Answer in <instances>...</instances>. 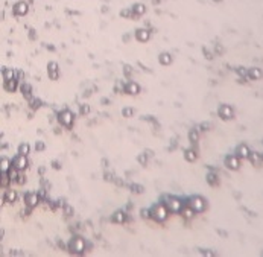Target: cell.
I'll return each instance as SVG.
<instances>
[{
	"mask_svg": "<svg viewBox=\"0 0 263 257\" xmlns=\"http://www.w3.org/2000/svg\"><path fill=\"white\" fill-rule=\"evenodd\" d=\"M167 215H169V208H167V205H164V204H157V205H154L152 210H151V216L155 221H158V222L164 221L167 218Z\"/></svg>",
	"mask_w": 263,
	"mask_h": 257,
	"instance_id": "6da1fadb",
	"label": "cell"
},
{
	"mask_svg": "<svg viewBox=\"0 0 263 257\" xmlns=\"http://www.w3.org/2000/svg\"><path fill=\"white\" fill-rule=\"evenodd\" d=\"M69 248H70L71 253H78V254H81V253H84V251H85L87 243H85V240H84L82 238H75V239H71Z\"/></svg>",
	"mask_w": 263,
	"mask_h": 257,
	"instance_id": "7a4b0ae2",
	"label": "cell"
},
{
	"mask_svg": "<svg viewBox=\"0 0 263 257\" xmlns=\"http://www.w3.org/2000/svg\"><path fill=\"white\" fill-rule=\"evenodd\" d=\"M189 205L192 207L196 213H201V212H204V210H205V201H204L201 196H192Z\"/></svg>",
	"mask_w": 263,
	"mask_h": 257,
	"instance_id": "3957f363",
	"label": "cell"
},
{
	"mask_svg": "<svg viewBox=\"0 0 263 257\" xmlns=\"http://www.w3.org/2000/svg\"><path fill=\"white\" fill-rule=\"evenodd\" d=\"M58 120H59V123L64 125V126H71V123H73V114H71L69 110L61 111L59 116H58Z\"/></svg>",
	"mask_w": 263,
	"mask_h": 257,
	"instance_id": "277c9868",
	"label": "cell"
},
{
	"mask_svg": "<svg viewBox=\"0 0 263 257\" xmlns=\"http://www.w3.org/2000/svg\"><path fill=\"white\" fill-rule=\"evenodd\" d=\"M12 163H14V165H12L14 169H17V170H23V169H26V167H28V158H26V155L18 154L17 157L14 158V161H12Z\"/></svg>",
	"mask_w": 263,
	"mask_h": 257,
	"instance_id": "5b68a950",
	"label": "cell"
},
{
	"mask_svg": "<svg viewBox=\"0 0 263 257\" xmlns=\"http://www.w3.org/2000/svg\"><path fill=\"white\" fill-rule=\"evenodd\" d=\"M167 208H169L170 213H179V212L183 210V204H181V201H179L178 198H169Z\"/></svg>",
	"mask_w": 263,
	"mask_h": 257,
	"instance_id": "8992f818",
	"label": "cell"
},
{
	"mask_svg": "<svg viewBox=\"0 0 263 257\" xmlns=\"http://www.w3.org/2000/svg\"><path fill=\"white\" fill-rule=\"evenodd\" d=\"M218 113H219V116H221L222 119H225V120L231 119L233 114H234V111H233V108H231L230 105H221L219 110H218Z\"/></svg>",
	"mask_w": 263,
	"mask_h": 257,
	"instance_id": "52a82bcc",
	"label": "cell"
},
{
	"mask_svg": "<svg viewBox=\"0 0 263 257\" xmlns=\"http://www.w3.org/2000/svg\"><path fill=\"white\" fill-rule=\"evenodd\" d=\"M225 165H227L228 169H233V170L239 169V166H240L239 157H237V155H230V157H227V158H225Z\"/></svg>",
	"mask_w": 263,
	"mask_h": 257,
	"instance_id": "ba28073f",
	"label": "cell"
},
{
	"mask_svg": "<svg viewBox=\"0 0 263 257\" xmlns=\"http://www.w3.org/2000/svg\"><path fill=\"white\" fill-rule=\"evenodd\" d=\"M26 205L28 207H35L38 201H40V198H38V195L37 193H29V195H26Z\"/></svg>",
	"mask_w": 263,
	"mask_h": 257,
	"instance_id": "9c48e42d",
	"label": "cell"
},
{
	"mask_svg": "<svg viewBox=\"0 0 263 257\" xmlns=\"http://www.w3.org/2000/svg\"><path fill=\"white\" fill-rule=\"evenodd\" d=\"M236 155H237L239 158H246V157L251 155V152H249V149H248L245 145H240V146H237V149H236Z\"/></svg>",
	"mask_w": 263,
	"mask_h": 257,
	"instance_id": "30bf717a",
	"label": "cell"
},
{
	"mask_svg": "<svg viewBox=\"0 0 263 257\" xmlns=\"http://www.w3.org/2000/svg\"><path fill=\"white\" fill-rule=\"evenodd\" d=\"M47 73H49V76L52 79H58V66H56V62H49Z\"/></svg>",
	"mask_w": 263,
	"mask_h": 257,
	"instance_id": "8fae6325",
	"label": "cell"
},
{
	"mask_svg": "<svg viewBox=\"0 0 263 257\" xmlns=\"http://www.w3.org/2000/svg\"><path fill=\"white\" fill-rule=\"evenodd\" d=\"M195 210H193L190 205H187V207H183V210H181V215H183V218L184 219H192L193 216H195Z\"/></svg>",
	"mask_w": 263,
	"mask_h": 257,
	"instance_id": "7c38bea8",
	"label": "cell"
},
{
	"mask_svg": "<svg viewBox=\"0 0 263 257\" xmlns=\"http://www.w3.org/2000/svg\"><path fill=\"white\" fill-rule=\"evenodd\" d=\"M139 90H140V87H139L136 82H128L126 87H125V92L128 93V94H137Z\"/></svg>",
	"mask_w": 263,
	"mask_h": 257,
	"instance_id": "4fadbf2b",
	"label": "cell"
},
{
	"mask_svg": "<svg viewBox=\"0 0 263 257\" xmlns=\"http://www.w3.org/2000/svg\"><path fill=\"white\" fill-rule=\"evenodd\" d=\"M17 85H18V82L15 78H14V79H8V81L5 82V88H6L8 92H15Z\"/></svg>",
	"mask_w": 263,
	"mask_h": 257,
	"instance_id": "5bb4252c",
	"label": "cell"
},
{
	"mask_svg": "<svg viewBox=\"0 0 263 257\" xmlns=\"http://www.w3.org/2000/svg\"><path fill=\"white\" fill-rule=\"evenodd\" d=\"M184 157H186V160H187V161H190V163H192V161H195V160L198 158V152H196L195 149H187V151H186V154H184Z\"/></svg>",
	"mask_w": 263,
	"mask_h": 257,
	"instance_id": "9a60e30c",
	"label": "cell"
},
{
	"mask_svg": "<svg viewBox=\"0 0 263 257\" xmlns=\"http://www.w3.org/2000/svg\"><path fill=\"white\" fill-rule=\"evenodd\" d=\"M111 219H113V222H116V224H122V222H125V213H123V212H116Z\"/></svg>",
	"mask_w": 263,
	"mask_h": 257,
	"instance_id": "2e32d148",
	"label": "cell"
},
{
	"mask_svg": "<svg viewBox=\"0 0 263 257\" xmlns=\"http://www.w3.org/2000/svg\"><path fill=\"white\" fill-rule=\"evenodd\" d=\"M160 62H161L163 66H169V64L172 62V56L169 55V54H161V55H160Z\"/></svg>",
	"mask_w": 263,
	"mask_h": 257,
	"instance_id": "e0dca14e",
	"label": "cell"
},
{
	"mask_svg": "<svg viewBox=\"0 0 263 257\" xmlns=\"http://www.w3.org/2000/svg\"><path fill=\"white\" fill-rule=\"evenodd\" d=\"M14 78H15V72H14L12 69H5V72H3V79H5V81L14 79Z\"/></svg>",
	"mask_w": 263,
	"mask_h": 257,
	"instance_id": "ac0fdd59",
	"label": "cell"
},
{
	"mask_svg": "<svg viewBox=\"0 0 263 257\" xmlns=\"http://www.w3.org/2000/svg\"><path fill=\"white\" fill-rule=\"evenodd\" d=\"M248 75H249L251 79H260V78H262V72H260L259 69H251V70L248 72Z\"/></svg>",
	"mask_w": 263,
	"mask_h": 257,
	"instance_id": "d6986e66",
	"label": "cell"
},
{
	"mask_svg": "<svg viewBox=\"0 0 263 257\" xmlns=\"http://www.w3.org/2000/svg\"><path fill=\"white\" fill-rule=\"evenodd\" d=\"M15 198H17V193H15L14 190H8L6 195H5V201H8V202L15 201Z\"/></svg>",
	"mask_w": 263,
	"mask_h": 257,
	"instance_id": "ffe728a7",
	"label": "cell"
},
{
	"mask_svg": "<svg viewBox=\"0 0 263 257\" xmlns=\"http://www.w3.org/2000/svg\"><path fill=\"white\" fill-rule=\"evenodd\" d=\"M29 151H31V146H29L28 143H21V145L18 146V154L28 155V154H29Z\"/></svg>",
	"mask_w": 263,
	"mask_h": 257,
	"instance_id": "44dd1931",
	"label": "cell"
},
{
	"mask_svg": "<svg viewBox=\"0 0 263 257\" xmlns=\"http://www.w3.org/2000/svg\"><path fill=\"white\" fill-rule=\"evenodd\" d=\"M189 139H190V142H192V143H196V142H198V139H199V135H198V129H192V131L189 132Z\"/></svg>",
	"mask_w": 263,
	"mask_h": 257,
	"instance_id": "7402d4cb",
	"label": "cell"
},
{
	"mask_svg": "<svg viewBox=\"0 0 263 257\" xmlns=\"http://www.w3.org/2000/svg\"><path fill=\"white\" fill-rule=\"evenodd\" d=\"M9 167H11L9 160H8V158H3V160H2V172H5V173H6V172L9 170Z\"/></svg>",
	"mask_w": 263,
	"mask_h": 257,
	"instance_id": "603a6c76",
	"label": "cell"
},
{
	"mask_svg": "<svg viewBox=\"0 0 263 257\" xmlns=\"http://www.w3.org/2000/svg\"><path fill=\"white\" fill-rule=\"evenodd\" d=\"M26 9H28V8H26L24 3H18L17 6H15V12H18V14H24Z\"/></svg>",
	"mask_w": 263,
	"mask_h": 257,
	"instance_id": "cb8c5ba5",
	"label": "cell"
},
{
	"mask_svg": "<svg viewBox=\"0 0 263 257\" xmlns=\"http://www.w3.org/2000/svg\"><path fill=\"white\" fill-rule=\"evenodd\" d=\"M137 38H139L140 41H146V40L149 38V35H148L146 31H140V32H137Z\"/></svg>",
	"mask_w": 263,
	"mask_h": 257,
	"instance_id": "d4e9b609",
	"label": "cell"
},
{
	"mask_svg": "<svg viewBox=\"0 0 263 257\" xmlns=\"http://www.w3.org/2000/svg\"><path fill=\"white\" fill-rule=\"evenodd\" d=\"M122 114L125 116V117H131V116L134 114V110H132V108H123Z\"/></svg>",
	"mask_w": 263,
	"mask_h": 257,
	"instance_id": "484cf974",
	"label": "cell"
},
{
	"mask_svg": "<svg viewBox=\"0 0 263 257\" xmlns=\"http://www.w3.org/2000/svg\"><path fill=\"white\" fill-rule=\"evenodd\" d=\"M21 90H23V94H24V96H28V94L31 93V85L23 84V85H21Z\"/></svg>",
	"mask_w": 263,
	"mask_h": 257,
	"instance_id": "4316f807",
	"label": "cell"
},
{
	"mask_svg": "<svg viewBox=\"0 0 263 257\" xmlns=\"http://www.w3.org/2000/svg\"><path fill=\"white\" fill-rule=\"evenodd\" d=\"M207 181L210 184H216V175L214 173H209L207 175Z\"/></svg>",
	"mask_w": 263,
	"mask_h": 257,
	"instance_id": "83f0119b",
	"label": "cell"
},
{
	"mask_svg": "<svg viewBox=\"0 0 263 257\" xmlns=\"http://www.w3.org/2000/svg\"><path fill=\"white\" fill-rule=\"evenodd\" d=\"M251 160H252V163H257V161H260V155L259 154H251Z\"/></svg>",
	"mask_w": 263,
	"mask_h": 257,
	"instance_id": "f1b7e54d",
	"label": "cell"
},
{
	"mask_svg": "<svg viewBox=\"0 0 263 257\" xmlns=\"http://www.w3.org/2000/svg\"><path fill=\"white\" fill-rule=\"evenodd\" d=\"M237 73L240 75V76H246V75H248V72H246L244 67H239V69H237Z\"/></svg>",
	"mask_w": 263,
	"mask_h": 257,
	"instance_id": "f546056e",
	"label": "cell"
},
{
	"mask_svg": "<svg viewBox=\"0 0 263 257\" xmlns=\"http://www.w3.org/2000/svg\"><path fill=\"white\" fill-rule=\"evenodd\" d=\"M139 160H140L141 165H144V163H146V155H144V154H143V155H140V158H139Z\"/></svg>",
	"mask_w": 263,
	"mask_h": 257,
	"instance_id": "4dcf8cb0",
	"label": "cell"
},
{
	"mask_svg": "<svg viewBox=\"0 0 263 257\" xmlns=\"http://www.w3.org/2000/svg\"><path fill=\"white\" fill-rule=\"evenodd\" d=\"M43 148H44V145H43V143H40V142L37 143V149H38V151H40V149H43Z\"/></svg>",
	"mask_w": 263,
	"mask_h": 257,
	"instance_id": "1f68e13d",
	"label": "cell"
}]
</instances>
